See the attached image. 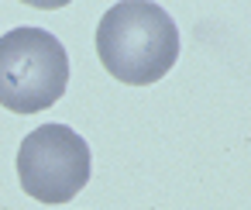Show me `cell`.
Instances as JSON below:
<instances>
[{
  "instance_id": "3",
  "label": "cell",
  "mask_w": 251,
  "mask_h": 210,
  "mask_svg": "<svg viewBox=\"0 0 251 210\" xmlns=\"http://www.w3.org/2000/svg\"><path fill=\"white\" fill-rule=\"evenodd\" d=\"M18 179L38 203H69L90 183V145L66 124H38L18 148Z\"/></svg>"
},
{
  "instance_id": "2",
  "label": "cell",
  "mask_w": 251,
  "mask_h": 210,
  "mask_svg": "<svg viewBox=\"0 0 251 210\" xmlns=\"http://www.w3.org/2000/svg\"><path fill=\"white\" fill-rule=\"evenodd\" d=\"M69 55L45 28H14L0 38V107L38 114L66 97Z\"/></svg>"
},
{
  "instance_id": "1",
  "label": "cell",
  "mask_w": 251,
  "mask_h": 210,
  "mask_svg": "<svg viewBox=\"0 0 251 210\" xmlns=\"http://www.w3.org/2000/svg\"><path fill=\"white\" fill-rule=\"evenodd\" d=\"M97 55L114 79L151 86L179 59V28L151 0H121L97 25Z\"/></svg>"
},
{
  "instance_id": "4",
  "label": "cell",
  "mask_w": 251,
  "mask_h": 210,
  "mask_svg": "<svg viewBox=\"0 0 251 210\" xmlns=\"http://www.w3.org/2000/svg\"><path fill=\"white\" fill-rule=\"evenodd\" d=\"M21 4L38 7V11H59V7H66V4H73V0H21Z\"/></svg>"
}]
</instances>
